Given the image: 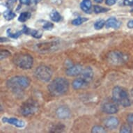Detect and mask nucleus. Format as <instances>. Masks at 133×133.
<instances>
[{
	"label": "nucleus",
	"mask_w": 133,
	"mask_h": 133,
	"mask_svg": "<svg viewBox=\"0 0 133 133\" xmlns=\"http://www.w3.org/2000/svg\"><path fill=\"white\" fill-rule=\"evenodd\" d=\"M30 85V79L25 76H14L6 82V87L16 96L23 95L24 89Z\"/></svg>",
	"instance_id": "nucleus-1"
},
{
	"label": "nucleus",
	"mask_w": 133,
	"mask_h": 133,
	"mask_svg": "<svg viewBox=\"0 0 133 133\" xmlns=\"http://www.w3.org/2000/svg\"><path fill=\"white\" fill-rule=\"evenodd\" d=\"M69 86L70 84L66 79L57 77L49 84L48 89L52 96H61L68 92Z\"/></svg>",
	"instance_id": "nucleus-2"
},
{
	"label": "nucleus",
	"mask_w": 133,
	"mask_h": 133,
	"mask_svg": "<svg viewBox=\"0 0 133 133\" xmlns=\"http://www.w3.org/2000/svg\"><path fill=\"white\" fill-rule=\"evenodd\" d=\"M112 101L123 107H130L131 101L129 94L123 88L116 86L112 90Z\"/></svg>",
	"instance_id": "nucleus-3"
},
{
	"label": "nucleus",
	"mask_w": 133,
	"mask_h": 133,
	"mask_svg": "<svg viewBox=\"0 0 133 133\" xmlns=\"http://www.w3.org/2000/svg\"><path fill=\"white\" fill-rule=\"evenodd\" d=\"M13 62L18 68L22 70H29L32 68L34 59L31 55L26 53H19L13 57Z\"/></svg>",
	"instance_id": "nucleus-4"
},
{
	"label": "nucleus",
	"mask_w": 133,
	"mask_h": 133,
	"mask_svg": "<svg viewBox=\"0 0 133 133\" xmlns=\"http://www.w3.org/2000/svg\"><path fill=\"white\" fill-rule=\"evenodd\" d=\"M128 60V57L120 51H111L107 55V62L113 65H121Z\"/></svg>",
	"instance_id": "nucleus-5"
},
{
	"label": "nucleus",
	"mask_w": 133,
	"mask_h": 133,
	"mask_svg": "<svg viewBox=\"0 0 133 133\" xmlns=\"http://www.w3.org/2000/svg\"><path fill=\"white\" fill-rule=\"evenodd\" d=\"M38 110V104L36 101L29 99L22 103L20 107V113L23 116H30L35 114Z\"/></svg>",
	"instance_id": "nucleus-6"
},
{
	"label": "nucleus",
	"mask_w": 133,
	"mask_h": 133,
	"mask_svg": "<svg viewBox=\"0 0 133 133\" xmlns=\"http://www.w3.org/2000/svg\"><path fill=\"white\" fill-rule=\"evenodd\" d=\"M36 77L43 82H48L52 77V70L47 65H40L34 72Z\"/></svg>",
	"instance_id": "nucleus-7"
},
{
	"label": "nucleus",
	"mask_w": 133,
	"mask_h": 133,
	"mask_svg": "<svg viewBox=\"0 0 133 133\" xmlns=\"http://www.w3.org/2000/svg\"><path fill=\"white\" fill-rule=\"evenodd\" d=\"M59 41H52L44 42L36 44L34 49L36 52L41 53H46L49 52L55 51L58 49L59 46Z\"/></svg>",
	"instance_id": "nucleus-8"
},
{
	"label": "nucleus",
	"mask_w": 133,
	"mask_h": 133,
	"mask_svg": "<svg viewBox=\"0 0 133 133\" xmlns=\"http://www.w3.org/2000/svg\"><path fill=\"white\" fill-rule=\"evenodd\" d=\"M102 110L104 113L108 114H114L118 112V107L116 103H114V101L113 103L107 102L102 105Z\"/></svg>",
	"instance_id": "nucleus-9"
},
{
	"label": "nucleus",
	"mask_w": 133,
	"mask_h": 133,
	"mask_svg": "<svg viewBox=\"0 0 133 133\" xmlns=\"http://www.w3.org/2000/svg\"><path fill=\"white\" fill-rule=\"evenodd\" d=\"M79 75L81 78L89 85L94 78V70L91 67H86L83 68L82 71Z\"/></svg>",
	"instance_id": "nucleus-10"
},
{
	"label": "nucleus",
	"mask_w": 133,
	"mask_h": 133,
	"mask_svg": "<svg viewBox=\"0 0 133 133\" xmlns=\"http://www.w3.org/2000/svg\"><path fill=\"white\" fill-rule=\"evenodd\" d=\"M82 70V65L80 64H76L68 67L65 70V73L68 77H75L79 75Z\"/></svg>",
	"instance_id": "nucleus-11"
},
{
	"label": "nucleus",
	"mask_w": 133,
	"mask_h": 133,
	"mask_svg": "<svg viewBox=\"0 0 133 133\" xmlns=\"http://www.w3.org/2000/svg\"><path fill=\"white\" fill-rule=\"evenodd\" d=\"M71 111L66 106H61L56 110V115L60 119H66L70 117Z\"/></svg>",
	"instance_id": "nucleus-12"
},
{
	"label": "nucleus",
	"mask_w": 133,
	"mask_h": 133,
	"mask_svg": "<svg viewBox=\"0 0 133 133\" xmlns=\"http://www.w3.org/2000/svg\"><path fill=\"white\" fill-rule=\"evenodd\" d=\"M22 31L23 34H26V35H29L32 36V37L39 39L42 37L43 36V32L40 30H36V29H32L29 28L28 26H26V25H24L22 26Z\"/></svg>",
	"instance_id": "nucleus-13"
},
{
	"label": "nucleus",
	"mask_w": 133,
	"mask_h": 133,
	"mask_svg": "<svg viewBox=\"0 0 133 133\" xmlns=\"http://www.w3.org/2000/svg\"><path fill=\"white\" fill-rule=\"evenodd\" d=\"M104 124H105L106 128L109 129V130H114L119 125V121L116 117L111 116V117H109L107 119H105Z\"/></svg>",
	"instance_id": "nucleus-14"
},
{
	"label": "nucleus",
	"mask_w": 133,
	"mask_h": 133,
	"mask_svg": "<svg viewBox=\"0 0 133 133\" xmlns=\"http://www.w3.org/2000/svg\"><path fill=\"white\" fill-rule=\"evenodd\" d=\"M2 122L4 123H9L12 125L17 127V128H23L25 125V123L23 121L19 120L15 118H7V117H3Z\"/></svg>",
	"instance_id": "nucleus-15"
},
{
	"label": "nucleus",
	"mask_w": 133,
	"mask_h": 133,
	"mask_svg": "<svg viewBox=\"0 0 133 133\" xmlns=\"http://www.w3.org/2000/svg\"><path fill=\"white\" fill-rule=\"evenodd\" d=\"M121 22L118 21L116 18H110L105 22V27L106 29L112 28L114 29H118L121 26Z\"/></svg>",
	"instance_id": "nucleus-16"
},
{
	"label": "nucleus",
	"mask_w": 133,
	"mask_h": 133,
	"mask_svg": "<svg viewBox=\"0 0 133 133\" xmlns=\"http://www.w3.org/2000/svg\"><path fill=\"white\" fill-rule=\"evenodd\" d=\"M88 84L87 83L83 80L80 77L78 78L75 79V80H73L72 83V88L75 90H79L82 89V88L87 87Z\"/></svg>",
	"instance_id": "nucleus-17"
},
{
	"label": "nucleus",
	"mask_w": 133,
	"mask_h": 133,
	"mask_svg": "<svg viewBox=\"0 0 133 133\" xmlns=\"http://www.w3.org/2000/svg\"><path fill=\"white\" fill-rule=\"evenodd\" d=\"M80 8L86 13H90L92 8V3L91 0H83L80 4Z\"/></svg>",
	"instance_id": "nucleus-18"
},
{
	"label": "nucleus",
	"mask_w": 133,
	"mask_h": 133,
	"mask_svg": "<svg viewBox=\"0 0 133 133\" xmlns=\"http://www.w3.org/2000/svg\"><path fill=\"white\" fill-rule=\"evenodd\" d=\"M50 19L52 20L53 22H59L61 20V14L57 11V10H52L50 13Z\"/></svg>",
	"instance_id": "nucleus-19"
},
{
	"label": "nucleus",
	"mask_w": 133,
	"mask_h": 133,
	"mask_svg": "<svg viewBox=\"0 0 133 133\" xmlns=\"http://www.w3.org/2000/svg\"><path fill=\"white\" fill-rule=\"evenodd\" d=\"M3 15H4V18L6 20H8V21L13 20V19L16 17V14H15L14 12H13L11 9H9L6 10V11L4 12Z\"/></svg>",
	"instance_id": "nucleus-20"
},
{
	"label": "nucleus",
	"mask_w": 133,
	"mask_h": 133,
	"mask_svg": "<svg viewBox=\"0 0 133 133\" xmlns=\"http://www.w3.org/2000/svg\"><path fill=\"white\" fill-rule=\"evenodd\" d=\"M6 34L9 37L11 38H13V39H17V38H18L23 34V31H22V30H21L14 33L12 31L11 29H8L6 31Z\"/></svg>",
	"instance_id": "nucleus-21"
},
{
	"label": "nucleus",
	"mask_w": 133,
	"mask_h": 133,
	"mask_svg": "<svg viewBox=\"0 0 133 133\" xmlns=\"http://www.w3.org/2000/svg\"><path fill=\"white\" fill-rule=\"evenodd\" d=\"M121 133H130L132 132V128L131 126L130 123H125L121 125L120 128Z\"/></svg>",
	"instance_id": "nucleus-22"
},
{
	"label": "nucleus",
	"mask_w": 133,
	"mask_h": 133,
	"mask_svg": "<svg viewBox=\"0 0 133 133\" xmlns=\"http://www.w3.org/2000/svg\"><path fill=\"white\" fill-rule=\"evenodd\" d=\"M31 14L29 12H23V13H20V16L18 18V21L21 22H24L27 21V20L31 18Z\"/></svg>",
	"instance_id": "nucleus-23"
},
{
	"label": "nucleus",
	"mask_w": 133,
	"mask_h": 133,
	"mask_svg": "<svg viewBox=\"0 0 133 133\" xmlns=\"http://www.w3.org/2000/svg\"><path fill=\"white\" fill-rule=\"evenodd\" d=\"M42 28L44 30L46 31H50L54 28V24L50 22H48L46 20H42Z\"/></svg>",
	"instance_id": "nucleus-24"
},
{
	"label": "nucleus",
	"mask_w": 133,
	"mask_h": 133,
	"mask_svg": "<svg viewBox=\"0 0 133 133\" xmlns=\"http://www.w3.org/2000/svg\"><path fill=\"white\" fill-rule=\"evenodd\" d=\"M87 21H88V18L79 17V18L74 19V20H72V24H73L75 26H79V25L82 24L83 23H84Z\"/></svg>",
	"instance_id": "nucleus-25"
},
{
	"label": "nucleus",
	"mask_w": 133,
	"mask_h": 133,
	"mask_svg": "<svg viewBox=\"0 0 133 133\" xmlns=\"http://www.w3.org/2000/svg\"><path fill=\"white\" fill-rule=\"evenodd\" d=\"M110 9L108 8H105V7L100 6H94V12L97 14L98 13H107V11H109Z\"/></svg>",
	"instance_id": "nucleus-26"
},
{
	"label": "nucleus",
	"mask_w": 133,
	"mask_h": 133,
	"mask_svg": "<svg viewBox=\"0 0 133 133\" xmlns=\"http://www.w3.org/2000/svg\"><path fill=\"white\" fill-rule=\"evenodd\" d=\"M91 132L93 133H105L106 132L105 128L101 125H95L92 128Z\"/></svg>",
	"instance_id": "nucleus-27"
},
{
	"label": "nucleus",
	"mask_w": 133,
	"mask_h": 133,
	"mask_svg": "<svg viewBox=\"0 0 133 133\" xmlns=\"http://www.w3.org/2000/svg\"><path fill=\"white\" fill-rule=\"evenodd\" d=\"M105 26V21L104 20H98L94 23V28L96 30H100Z\"/></svg>",
	"instance_id": "nucleus-28"
},
{
	"label": "nucleus",
	"mask_w": 133,
	"mask_h": 133,
	"mask_svg": "<svg viewBox=\"0 0 133 133\" xmlns=\"http://www.w3.org/2000/svg\"><path fill=\"white\" fill-rule=\"evenodd\" d=\"M11 55V52H10L9 50H1V52H0V59H1V60H3V59H6V58L9 57Z\"/></svg>",
	"instance_id": "nucleus-29"
},
{
	"label": "nucleus",
	"mask_w": 133,
	"mask_h": 133,
	"mask_svg": "<svg viewBox=\"0 0 133 133\" xmlns=\"http://www.w3.org/2000/svg\"><path fill=\"white\" fill-rule=\"evenodd\" d=\"M64 128H65V126L63 125H55L51 129V132H62L64 130Z\"/></svg>",
	"instance_id": "nucleus-30"
},
{
	"label": "nucleus",
	"mask_w": 133,
	"mask_h": 133,
	"mask_svg": "<svg viewBox=\"0 0 133 133\" xmlns=\"http://www.w3.org/2000/svg\"><path fill=\"white\" fill-rule=\"evenodd\" d=\"M16 1L17 0H8L6 4V6L9 9H12L13 8V6H14L15 4L16 3Z\"/></svg>",
	"instance_id": "nucleus-31"
},
{
	"label": "nucleus",
	"mask_w": 133,
	"mask_h": 133,
	"mask_svg": "<svg viewBox=\"0 0 133 133\" xmlns=\"http://www.w3.org/2000/svg\"><path fill=\"white\" fill-rule=\"evenodd\" d=\"M126 119L128 123H130L131 125H133V113L128 114V116H127Z\"/></svg>",
	"instance_id": "nucleus-32"
},
{
	"label": "nucleus",
	"mask_w": 133,
	"mask_h": 133,
	"mask_svg": "<svg viewBox=\"0 0 133 133\" xmlns=\"http://www.w3.org/2000/svg\"><path fill=\"white\" fill-rule=\"evenodd\" d=\"M123 4L125 6H133V0H124Z\"/></svg>",
	"instance_id": "nucleus-33"
},
{
	"label": "nucleus",
	"mask_w": 133,
	"mask_h": 133,
	"mask_svg": "<svg viewBox=\"0 0 133 133\" xmlns=\"http://www.w3.org/2000/svg\"><path fill=\"white\" fill-rule=\"evenodd\" d=\"M116 2V0H105V3L108 6H112L115 4Z\"/></svg>",
	"instance_id": "nucleus-34"
},
{
	"label": "nucleus",
	"mask_w": 133,
	"mask_h": 133,
	"mask_svg": "<svg viewBox=\"0 0 133 133\" xmlns=\"http://www.w3.org/2000/svg\"><path fill=\"white\" fill-rule=\"evenodd\" d=\"M20 2L21 4L29 5L31 3V0H20Z\"/></svg>",
	"instance_id": "nucleus-35"
},
{
	"label": "nucleus",
	"mask_w": 133,
	"mask_h": 133,
	"mask_svg": "<svg viewBox=\"0 0 133 133\" xmlns=\"http://www.w3.org/2000/svg\"><path fill=\"white\" fill-rule=\"evenodd\" d=\"M127 26H128L129 29H133V20H130V21L128 22Z\"/></svg>",
	"instance_id": "nucleus-36"
},
{
	"label": "nucleus",
	"mask_w": 133,
	"mask_h": 133,
	"mask_svg": "<svg viewBox=\"0 0 133 133\" xmlns=\"http://www.w3.org/2000/svg\"><path fill=\"white\" fill-rule=\"evenodd\" d=\"M9 40L8 39V38H4V37H1V38H0V42L1 43H4V42H9Z\"/></svg>",
	"instance_id": "nucleus-37"
},
{
	"label": "nucleus",
	"mask_w": 133,
	"mask_h": 133,
	"mask_svg": "<svg viewBox=\"0 0 133 133\" xmlns=\"http://www.w3.org/2000/svg\"><path fill=\"white\" fill-rule=\"evenodd\" d=\"M94 1H95V2L98 3V4H101L103 2L104 0H94Z\"/></svg>",
	"instance_id": "nucleus-38"
},
{
	"label": "nucleus",
	"mask_w": 133,
	"mask_h": 133,
	"mask_svg": "<svg viewBox=\"0 0 133 133\" xmlns=\"http://www.w3.org/2000/svg\"><path fill=\"white\" fill-rule=\"evenodd\" d=\"M131 95H132V98L133 99V89H132V91H131Z\"/></svg>",
	"instance_id": "nucleus-39"
},
{
	"label": "nucleus",
	"mask_w": 133,
	"mask_h": 133,
	"mask_svg": "<svg viewBox=\"0 0 133 133\" xmlns=\"http://www.w3.org/2000/svg\"><path fill=\"white\" fill-rule=\"evenodd\" d=\"M34 1L36 3H38V2H39L40 1H41V0H34Z\"/></svg>",
	"instance_id": "nucleus-40"
},
{
	"label": "nucleus",
	"mask_w": 133,
	"mask_h": 133,
	"mask_svg": "<svg viewBox=\"0 0 133 133\" xmlns=\"http://www.w3.org/2000/svg\"><path fill=\"white\" fill-rule=\"evenodd\" d=\"M131 12H132V13H133V9L132 10H131Z\"/></svg>",
	"instance_id": "nucleus-41"
}]
</instances>
